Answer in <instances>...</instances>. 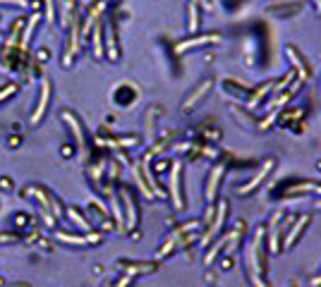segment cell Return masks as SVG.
I'll list each match as a JSON object with an SVG mask.
<instances>
[{
	"instance_id": "cell-12",
	"label": "cell",
	"mask_w": 321,
	"mask_h": 287,
	"mask_svg": "<svg viewBox=\"0 0 321 287\" xmlns=\"http://www.w3.org/2000/svg\"><path fill=\"white\" fill-rule=\"evenodd\" d=\"M199 29V0H189V31Z\"/></svg>"
},
{
	"instance_id": "cell-1",
	"label": "cell",
	"mask_w": 321,
	"mask_h": 287,
	"mask_svg": "<svg viewBox=\"0 0 321 287\" xmlns=\"http://www.w3.org/2000/svg\"><path fill=\"white\" fill-rule=\"evenodd\" d=\"M262 244H264V228L257 230L252 249H249V266H252V280L257 287H266L264 283V261H262Z\"/></svg>"
},
{
	"instance_id": "cell-7",
	"label": "cell",
	"mask_w": 321,
	"mask_h": 287,
	"mask_svg": "<svg viewBox=\"0 0 321 287\" xmlns=\"http://www.w3.org/2000/svg\"><path fill=\"white\" fill-rule=\"evenodd\" d=\"M226 213H228V206H226V203H221V211H218V215H216V223H213V228L206 232V237L202 239V244H208V242H211V237H213V234H216V232L221 230V225H223V218H226Z\"/></svg>"
},
{
	"instance_id": "cell-13",
	"label": "cell",
	"mask_w": 321,
	"mask_h": 287,
	"mask_svg": "<svg viewBox=\"0 0 321 287\" xmlns=\"http://www.w3.org/2000/svg\"><path fill=\"white\" fill-rule=\"evenodd\" d=\"M122 266H125L130 273H139V270L144 273V270H153V263H122Z\"/></svg>"
},
{
	"instance_id": "cell-8",
	"label": "cell",
	"mask_w": 321,
	"mask_h": 287,
	"mask_svg": "<svg viewBox=\"0 0 321 287\" xmlns=\"http://www.w3.org/2000/svg\"><path fill=\"white\" fill-rule=\"evenodd\" d=\"M58 239L67 242V244H91V242H98L101 237H98V234H87V237H72V234H62V232H58Z\"/></svg>"
},
{
	"instance_id": "cell-17",
	"label": "cell",
	"mask_w": 321,
	"mask_h": 287,
	"mask_svg": "<svg viewBox=\"0 0 321 287\" xmlns=\"http://www.w3.org/2000/svg\"><path fill=\"white\" fill-rule=\"evenodd\" d=\"M15 234H0V242H12Z\"/></svg>"
},
{
	"instance_id": "cell-4",
	"label": "cell",
	"mask_w": 321,
	"mask_h": 287,
	"mask_svg": "<svg viewBox=\"0 0 321 287\" xmlns=\"http://www.w3.org/2000/svg\"><path fill=\"white\" fill-rule=\"evenodd\" d=\"M170 189H173V203H175V208H182L185 203H182V194H180V165H175L173 172H170Z\"/></svg>"
},
{
	"instance_id": "cell-2",
	"label": "cell",
	"mask_w": 321,
	"mask_h": 287,
	"mask_svg": "<svg viewBox=\"0 0 321 287\" xmlns=\"http://www.w3.org/2000/svg\"><path fill=\"white\" fill-rule=\"evenodd\" d=\"M221 177H223V165H216L211 170V177H208V187H206V199L213 201L216 199V192L221 187Z\"/></svg>"
},
{
	"instance_id": "cell-11",
	"label": "cell",
	"mask_w": 321,
	"mask_h": 287,
	"mask_svg": "<svg viewBox=\"0 0 321 287\" xmlns=\"http://www.w3.org/2000/svg\"><path fill=\"white\" fill-rule=\"evenodd\" d=\"M208 89H211V82H204V84H202V89H197V91H194V93H192V96L185 101V110H189V108H192V106H194L199 98H204L206 93H208Z\"/></svg>"
},
{
	"instance_id": "cell-9",
	"label": "cell",
	"mask_w": 321,
	"mask_h": 287,
	"mask_svg": "<svg viewBox=\"0 0 321 287\" xmlns=\"http://www.w3.org/2000/svg\"><path fill=\"white\" fill-rule=\"evenodd\" d=\"M307 220H309L307 215H302V218L297 220V228H292V230H290V234H288V239H285V247H292V244L297 242V237L302 234V230L307 228Z\"/></svg>"
},
{
	"instance_id": "cell-5",
	"label": "cell",
	"mask_w": 321,
	"mask_h": 287,
	"mask_svg": "<svg viewBox=\"0 0 321 287\" xmlns=\"http://www.w3.org/2000/svg\"><path fill=\"white\" fill-rule=\"evenodd\" d=\"M213 41H218V36L216 34H211V36H202V38H189V41H185V43H177V53H185V51H189V48H194V46H204V43H213Z\"/></svg>"
},
{
	"instance_id": "cell-15",
	"label": "cell",
	"mask_w": 321,
	"mask_h": 287,
	"mask_svg": "<svg viewBox=\"0 0 321 287\" xmlns=\"http://www.w3.org/2000/svg\"><path fill=\"white\" fill-rule=\"evenodd\" d=\"M70 218H72V220H75L79 228H84V230L89 228V223L84 220V218H82V215H79V213H77V211H75V208H70Z\"/></svg>"
},
{
	"instance_id": "cell-3",
	"label": "cell",
	"mask_w": 321,
	"mask_h": 287,
	"mask_svg": "<svg viewBox=\"0 0 321 287\" xmlns=\"http://www.w3.org/2000/svg\"><path fill=\"white\" fill-rule=\"evenodd\" d=\"M271 165H273V161H264V168H262V170H259V175H257V177H254V179H252L249 184H245V187H240V189H237V194H249L252 189H257V187L262 184V179H264V177H266V175H268V170H271Z\"/></svg>"
},
{
	"instance_id": "cell-16",
	"label": "cell",
	"mask_w": 321,
	"mask_h": 287,
	"mask_svg": "<svg viewBox=\"0 0 321 287\" xmlns=\"http://www.w3.org/2000/svg\"><path fill=\"white\" fill-rule=\"evenodd\" d=\"M94 46H96V55H101V29H96V36H94Z\"/></svg>"
},
{
	"instance_id": "cell-6",
	"label": "cell",
	"mask_w": 321,
	"mask_h": 287,
	"mask_svg": "<svg viewBox=\"0 0 321 287\" xmlns=\"http://www.w3.org/2000/svg\"><path fill=\"white\" fill-rule=\"evenodd\" d=\"M288 57H290L292 62H295V67L300 70V84H302V82L307 79V74H309V72H307V62H304V57L300 55V53H297V51H295L292 46L288 48Z\"/></svg>"
},
{
	"instance_id": "cell-14",
	"label": "cell",
	"mask_w": 321,
	"mask_h": 287,
	"mask_svg": "<svg viewBox=\"0 0 321 287\" xmlns=\"http://www.w3.org/2000/svg\"><path fill=\"white\" fill-rule=\"evenodd\" d=\"M46 101H48V84L43 86V98H41V106H38V110L34 113V122H36V120H38V117L43 115V108H46Z\"/></svg>"
},
{
	"instance_id": "cell-18",
	"label": "cell",
	"mask_w": 321,
	"mask_h": 287,
	"mask_svg": "<svg viewBox=\"0 0 321 287\" xmlns=\"http://www.w3.org/2000/svg\"><path fill=\"white\" fill-rule=\"evenodd\" d=\"M12 91H15V89H12V86H7V89H5V91H2V93H0V101H2V98H5V96H7V93H12Z\"/></svg>"
},
{
	"instance_id": "cell-10",
	"label": "cell",
	"mask_w": 321,
	"mask_h": 287,
	"mask_svg": "<svg viewBox=\"0 0 321 287\" xmlns=\"http://www.w3.org/2000/svg\"><path fill=\"white\" fill-rule=\"evenodd\" d=\"M122 199H125V206H127V228H134V223H137V211H134V203H132L130 192H122Z\"/></svg>"
}]
</instances>
